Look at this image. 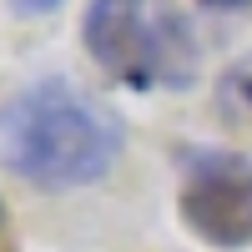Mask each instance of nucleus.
I'll return each mask as SVG.
<instances>
[{
    "mask_svg": "<svg viewBox=\"0 0 252 252\" xmlns=\"http://www.w3.org/2000/svg\"><path fill=\"white\" fill-rule=\"evenodd\" d=\"M121 152V116L71 76H35L0 106V166L35 192L96 187Z\"/></svg>",
    "mask_w": 252,
    "mask_h": 252,
    "instance_id": "1",
    "label": "nucleus"
},
{
    "mask_svg": "<svg viewBox=\"0 0 252 252\" xmlns=\"http://www.w3.org/2000/svg\"><path fill=\"white\" fill-rule=\"evenodd\" d=\"M81 40L126 91H187L202 71L197 31L177 0H91Z\"/></svg>",
    "mask_w": 252,
    "mask_h": 252,
    "instance_id": "2",
    "label": "nucleus"
},
{
    "mask_svg": "<svg viewBox=\"0 0 252 252\" xmlns=\"http://www.w3.org/2000/svg\"><path fill=\"white\" fill-rule=\"evenodd\" d=\"M177 217L202 247H252V157L237 146L182 141L177 146Z\"/></svg>",
    "mask_w": 252,
    "mask_h": 252,
    "instance_id": "3",
    "label": "nucleus"
},
{
    "mask_svg": "<svg viewBox=\"0 0 252 252\" xmlns=\"http://www.w3.org/2000/svg\"><path fill=\"white\" fill-rule=\"evenodd\" d=\"M217 111L227 121H252V61L227 66L217 81Z\"/></svg>",
    "mask_w": 252,
    "mask_h": 252,
    "instance_id": "4",
    "label": "nucleus"
},
{
    "mask_svg": "<svg viewBox=\"0 0 252 252\" xmlns=\"http://www.w3.org/2000/svg\"><path fill=\"white\" fill-rule=\"evenodd\" d=\"M10 5H15L20 15H51V10L66 5V0H10Z\"/></svg>",
    "mask_w": 252,
    "mask_h": 252,
    "instance_id": "5",
    "label": "nucleus"
},
{
    "mask_svg": "<svg viewBox=\"0 0 252 252\" xmlns=\"http://www.w3.org/2000/svg\"><path fill=\"white\" fill-rule=\"evenodd\" d=\"M202 10H217V15H237V10H252V0H197Z\"/></svg>",
    "mask_w": 252,
    "mask_h": 252,
    "instance_id": "6",
    "label": "nucleus"
},
{
    "mask_svg": "<svg viewBox=\"0 0 252 252\" xmlns=\"http://www.w3.org/2000/svg\"><path fill=\"white\" fill-rule=\"evenodd\" d=\"M0 237H5V202H0Z\"/></svg>",
    "mask_w": 252,
    "mask_h": 252,
    "instance_id": "7",
    "label": "nucleus"
}]
</instances>
